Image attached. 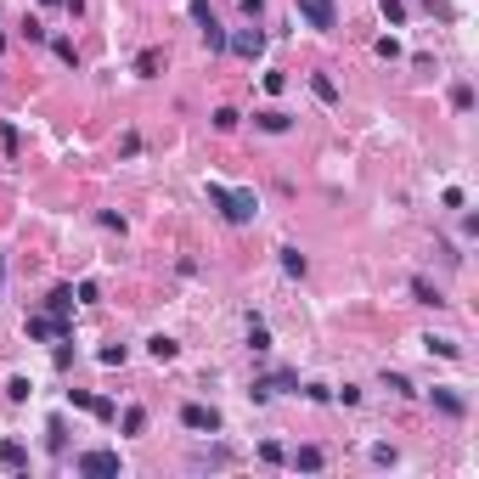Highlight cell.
Listing matches in <instances>:
<instances>
[{"label": "cell", "instance_id": "cell-13", "mask_svg": "<svg viewBox=\"0 0 479 479\" xmlns=\"http://www.w3.org/2000/svg\"><path fill=\"white\" fill-rule=\"evenodd\" d=\"M45 451H51V457H63V451H68V423H63V417H51V423H45Z\"/></svg>", "mask_w": 479, "mask_h": 479}, {"label": "cell", "instance_id": "cell-8", "mask_svg": "<svg viewBox=\"0 0 479 479\" xmlns=\"http://www.w3.org/2000/svg\"><path fill=\"white\" fill-rule=\"evenodd\" d=\"M226 45H232L237 57H248V63H254V57L265 51V34H259V28H237V34H226Z\"/></svg>", "mask_w": 479, "mask_h": 479}, {"label": "cell", "instance_id": "cell-10", "mask_svg": "<svg viewBox=\"0 0 479 479\" xmlns=\"http://www.w3.org/2000/svg\"><path fill=\"white\" fill-rule=\"evenodd\" d=\"M254 124H259L265 136H282V130H294V119H288L282 107H265V113H254Z\"/></svg>", "mask_w": 479, "mask_h": 479}, {"label": "cell", "instance_id": "cell-21", "mask_svg": "<svg viewBox=\"0 0 479 479\" xmlns=\"http://www.w3.org/2000/svg\"><path fill=\"white\" fill-rule=\"evenodd\" d=\"M248 350H254V355H265V350H271V333H265V321H248Z\"/></svg>", "mask_w": 479, "mask_h": 479}, {"label": "cell", "instance_id": "cell-2", "mask_svg": "<svg viewBox=\"0 0 479 479\" xmlns=\"http://www.w3.org/2000/svg\"><path fill=\"white\" fill-rule=\"evenodd\" d=\"M74 468L90 479H119L124 474V463H119V451H107V446H90V451H80L74 457Z\"/></svg>", "mask_w": 479, "mask_h": 479}, {"label": "cell", "instance_id": "cell-24", "mask_svg": "<svg viewBox=\"0 0 479 479\" xmlns=\"http://www.w3.org/2000/svg\"><path fill=\"white\" fill-rule=\"evenodd\" d=\"M203 45H209V51H226V28H220V17L203 23Z\"/></svg>", "mask_w": 479, "mask_h": 479}, {"label": "cell", "instance_id": "cell-23", "mask_svg": "<svg viewBox=\"0 0 479 479\" xmlns=\"http://www.w3.org/2000/svg\"><path fill=\"white\" fill-rule=\"evenodd\" d=\"M119 429H124V434H141V429H147V411H141V406H124Z\"/></svg>", "mask_w": 479, "mask_h": 479}, {"label": "cell", "instance_id": "cell-1", "mask_svg": "<svg viewBox=\"0 0 479 479\" xmlns=\"http://www.w3.org/2000/svg\"><path fill=\"white\" fill-rule=\"evenodd\" d=\"M209 203H215L232 226H248V220L259 215V198H254V192H232V186H220V181H209Z\"/></svg>", "mask_w": 479, "mask_h": 479}, {"label": "cell", "instance_id": "cell-33", "mask_svg": "<svg viewBox=\"0 0 479 479\" xmlns=\"http://www.w3.org/2000/svg\"><path fill=\"white\" fill-rule=\"evenodd\" d=\"M74 299H80V305H96V299H102V288H96V282H80V288H74Z\"/></svg>", "mask_w": 479, "mask_h": 479}, {"label": "cell", "instance_id": "cell-16", "mask_svg": "<svg viewBox=\"0 0 479 479\" xmlns=\"http://www.w3.org/2000/svg\"><path fill=\"white\" fill-rule=\"evenodd\" d=\"M321 463H327L321 446H299V451H294V468H305V474H321Z\"/></svg>", "mask_w": 479, "mask_h": 479}, {"label": "cell", "instance_id": "cell-29", "mask_svg": "<svg viewBox=\"0 0 479 479\" xmlns=\"http://www.w3.org/2000/svg\"><path fill=\"white\" fill-rule=\"evenodd\" d=\"M215 130H237V107H215Z\"/></svg>", "mask_w": 479, "mask_h": 479}, {"label": "cell", "instance_id": "cell-20", "mask_svg": "<svg viewBox=\"0 0 479 479\" xmlns=\"http://www.w3.org/2000/svg\"><path fill=\"white\" fill-rule=\"evenodd\" d=\"M276 254H282V271H288V276H305V271H311L299 248H276Z\"/></svg>", "mask_w": 479, "mask_h": 479}, {"label": "cell", "instance_id": "cell-9", "mask_svg": "<svg viewBox=\"0 0 479 479\" xmlns=\"http://www.w3.org/2000/svg\"><path fill=\"white\" fill-rule=\"evenodd\" d=\"M429 400H434V411H446V417H468V400L457 395V389H446V384H434Z\"/></svg>", "mask_w": 479, "mask_h": 479}, {"label": "cell", "instance_id": "cell-38", "mask_svg": "<svg viewBox=\"0 0 479 479\" xmlns=\"http://www.w3.org/2000/svg\"><path fill=\"white\" fill-rule=\"evenodd\" d=\"M0 282H6V259H0Z\"/></svg>", "mask_w": 479, "mask_h": 479}, {"label": "cell", "instance_id": "cell-14", "mask_svg": "<svg viewBox=\"0 0 479 479\" xmlns=\"http://www.w3.org/2000/svg\"><path fill=\"white\" fill-rule=\"evenodd\" d=\"M237 457L226 451V446H215V451H192V468H232Z\"/></svg>", "mask_w": 479, "mask_h": 479}, {"label": "cell", "instance_id": "cell-12", "mask_svg": "<svg viewBox=\"0 0 479 479\" xmlns=\"http://www.w3.org/2000/svg\"><path fill=\"white\" fill-rule=\"evenodd\" d=\"M411 299H417V305H434V311L446 305V294H440V288H434L429 276H411Z\"/></svg>", "mask_w": 479, "mask_h": 479}, {"label": "cell", "instance_id": "cell-5", "mask_svg": "<svg viewBox=\"0 0 479 479\" xmlns=\"http://www.w3.org/2000/svg\"><path fill=\"white\" fill-rule=\"evenodd\" d=\"M68 327H74V321L51 316V311H45V316H28V321H23V333H28V338H40V344H45V338H68Z\"/></svg>", "mask_w": 479, "mask_h": 479}, {"label": "cell", "instance_id": "cell-4", "mask_svg": "<svg viewBox=\"0 0 479 479\" xmlns=\"http://www.w3.org/2000/svg\"><path fill=\"white\" fill-rule=\"evenodd\" d=\"M299 17H305L316 34H333V28H338V6H333V0H299Z\"/></svg>", "mask_w": 479, "mask_h": 479}, {"label": "cell", "instance_id": "cell-36", "mask_svg": "<svg viewBox=\"0 0 479 479\" xmlns=\"http://www.w3.org/2000/svg\"><path fill=\"white\" fill-rule=\"evenodd\" d=\"M242 17H254V23H259V17H265V0H242Z\"/></svg>", "mask_w": 479, "mask_h": 479}, {"label": "cell", "instance_id": "cell-22", "mask_svg": "<svg viewBox=\"0 0 479 479\" xmlns=\"http://www.w3.org/2000/svg\"><path fill=\"white\" fill-rule=\"evenodd\" d=\"M429 344V355H440V361H457L463 350H457V338H423Z\"/></svg>", "mask_w": 479, "mask_h": 479}, {"label": "cell", "instance_id": "cell-28", "mask_svg": "<svg viewBox=\"0 0 479 479\" xmlns=\"http://www.w3.org/2000/svg\"><path fill=\"white\" fill-rule=\"evenodd\" d=\"M51 51H57L68 68H80V51H74V40H51Z\"/></svg>", "mask_w": 479, "mask_h": 479}, {"label": "cell", "instance_id": "cell-18", "mask_svg": "<svg viewBox=\"0 0 479 479\" xmlns=\"http://www.w3.org/2000/svg\"><path fill=\"white\" fill-rule=\"evenodd\" d=\"M147 355H153V361L163 367V361H175V355H181V344H175V338H163V333H158V338H147Z\"/></svg>", "mask_w": 479, "mask_h": 479}, {"label": "cell", "instance_id": "cell-32", "mask_svg": "<svg viewBox=\"0 0 479 479\" xmlns=\"http://www.w3.org/2000/svg\"><path fill=\"white\" fill-rule=\"evenodd\" d=\"M372 51H378V57H389V63H395V57H400V40H395V34H384V40H378V45H372Z\"/></svg>", "mask_w": 479, "mask_h": 479}, {"label": "cell", "instance_id": "cell-11", "mask_svg": "<svg viewBox=\"0 0 479 479\" xmlns=\"http://www.w3.org/2000/svg\"><path fill=\"white\" fill-rule=\"evenodd\" d=\"M45 311H51V316H63V321H68V311H74V288H68V282H57V288L45 294Z\"/></svg>", "mask_w": 479, "mask_h": 479}, {"label": "cell", "instance_id": "cell-35", "mask_svg": "<svg viewBox=\"0 0 479 479\" xmlns=\"http://www.w3.org/2000/svg\"><path fill=\"white\" fill-rule=\"evenodd\" d=\"M384 17H389V23H406V0H384Z\"/></svg>", "mask_w": 479, "mask_h": 479}, {"label": "cell", "instance_id": "cell-6", "mask_svg": "<svg viewBox=\"0 0 479 479\" xmlns=\"http://www.w3.org/2000/svg\"><path fill=\"white\" fill-rule=\"evenodd\" d=\"M68 400H74L80 411H90V417H102V423H113V417H119V406H113V400L90 395V389H68Z\"/></svg>", "mask_w": 479, "mask_h": 479}, {"label": "cell", "instance_id": "cell-17", "mask_svg": "<svg viewBox=\"0 0 479 479\" xmlns=\"http://www.w3.org/2000/svg\"><path fill=\"white\" fill-rule=\"evenodd\" d=\"M158 68H163V51H158V45H147V51L136 57V74H141V80H158Z\"/></svg>", "mask_w": 479, "mask_h": 479}, {"label": "cell", "instance_id": "cell-19", "mask_svg": "<svg viewBox=\"0 0 479 479\" xmlns=\"http://www.w3.org/2000/svg\"><path fill=\"white\" fill-rule=\"evenodd\" d=\"M311 90H316V102H327V107H338V85L327 80V74H311Z\"/></svg>", "mask_w": 479, "mask_h": 479}, {"label": "cell", "instance_id": "cell-7", "mask_svg": "<svg viewBox=\"0 0 479 479\" xmlns=\"http://www.w3.org/2000/svg\"><path fill=\"white\" fill-rule=\"evenodd\" d=\"M282 389H299V372H271V378H254V389H248V395H254V400H271V395H282Z\"/></svg>", "mask_w": 479, "mask_h": 479}, {"label": "cell", "instance_id": "cell-27", "mask_svg": "<svg viewBox=\"0 0 479 479\" xmlns=\"http://www.w3.org/2000/svg\"><path fill=\"white\" fill-rule=\"evenodd\" d=\"M384 389H389V395H400V400H411V395H417V389H411L400 372H384Z\"/></svg>", "mask_w": 479, "mask_h": 479}, {"label": "cell", "instance_id": "cell-3", "mask_svg": "<svg viewBox=\"0 0 479 479\" xmlns=\"http://www.w3.org/2000/svg\"><path fill=\"white\" fill-rule=\"evenodd\" d=\"M181 423H186L192 434H220V411L203 406V400H186V406H181Z\"/></svg>", "mask_w": 479, "mask_h": 479}, {"label": "cell", "instance_id": "cell-37", "mask_svg": "<svg viewBox=\"0 0 479 479\" xmlns=\"http://www.w3.org/2000/svg\"><path fill=\"white\" fill-rule=\"evenodd\" d=\"M63 6H68V17H80V11H85V0H63Z\"/></svg>", "mask_w": 479, "mask_h": 479}, {"label": "cell", "instance_id": "cell-34", "mask_svg": "<svg viewBox=\"0 0 479 479\" xmlns=\"http://www.w3.org/2000/svg\"><path fill=\"white\" fill-rule=\"evenodd\" d=\"M0 141H6V153H11V158H17V153H23V136H17V130H11V124H6V130H0Z\"/></svg>", "mask_w": 479, "mask_h": 479}, {"label": "cell", "instance_id": "cell-25", "mask_svg": "<svg viewBox=\"0 0 479 479\" xmlns=\"http://www.w3.org/2000/svg\"><path fill=\"white\" fill-rule=\"evenodd\" d=\"M451 107L457 113H474V85H451Z\"/></svg>", "mask_w": 479, "mask_h": 479}, {"label": "cell", "instance_id": "cell-39", "mask_svg": "<svg viewBox=\"0 0 479 479\" xmlns=\"http://www.w3.org/2000/svg\"><path fill=\"white\" fill-rule=\"evenodd\" d=\"M45 6H63V0H45Z\"/></svg>", "mask_w": 479, "mask_h": 479}, {"label": "cell", "instance_id": "cell-15", "mask_svg": "<svg viewBox=\"0 0 479 479\" xmlns=\"http://www.w3.org/2000/svg\"><path fill=\"white\" fill-rule=\"evenodd\" d=\"M23 463H28V451H23V440H0V468H6V474H17Z\"/></svg>", "mask_w": 479, "mask_h": 479}, {"label": "cell", "instance_id": "cell-31", "mask_svg": "<svg viewBox=\"0 0 479 479\" xmlns=\"http://www.w3.org/2000/svg\"><path fill=\"white\" fill-rule=\"evenodd\" d=\"M186 11L198 17V28H203V23H215V11H209V0H186Z\"/></svg>", "mask_w": 479, "mask_h": 479}, {"label": "cell", "instance_id": "cell-30", "mask_svg": "<svg viewBox=\"0 0 479 479\" xmlns=\"http://www.w3.org/2000/svg\"><path fill=\"white\" fill-rule=\"evenodd\" d=\"M96 361H102V367H124V344H107Z\"/></svg>", "mask_w": 479, "mask_h": 479}, {"label": "cell", "instance_id": "cell-26", "mask_svg": "<svg viewBox=\"0 0 479 479\" xmlns=\"http://www.w3.org/2000/svg\"><path fill=\"white\" fill-rule=\"evenodd\" d=\"M259 463H271V468H276V463H288V451H282V440H259Z\"/></svg>", "mask_w": 479, "mask_h": 479}]
</instances>
